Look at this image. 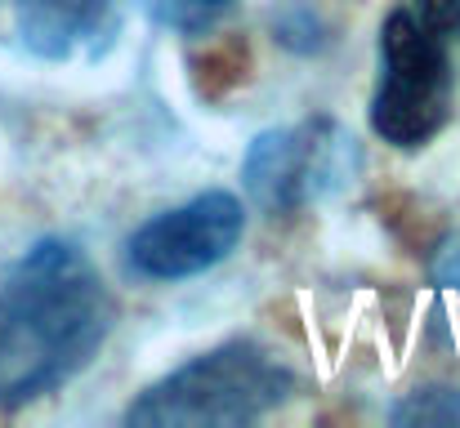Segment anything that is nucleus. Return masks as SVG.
Listing matches in <instances>:
<instances>
[{
  "instance_id": "f257e3e1",
  "label": "nucleus",
  "mask_w": 460,
  "mask_h": 428,
  "mask_svg": "<svg viewBox=\"0 0 460 428\" xmlns=\"http://www.w3.org/2000/svg\"><path fill=\"white\" fill-rule=\"evenodd\" d=\"M117 303L76 241H36L0 282V411L76 380L112 335Z\"/></svg>"
},
{
  "instance_id": "f03ea898",
  "label": "nucleus",
  "mask_w": 460,
  "mask_h": 428,
  "mask_svg": "<svg viewBox=\"0 0 460 428\" xmlns=\"http://www.w3.org/2000/svg\"><path fill=\"white\" fill-rule=\"evenodd\" d=\"M296 389L287 362H278L255 339H228L197 353L126 406L135 428H242L264 420Z\"/></svg>"
},
{
  "instance_id": "7ed1b4c3",
  "label": "nucleus",
  "mask_w": 460,
  "mask_h": 428,
  "mask_svg": "<svg viewBox=\"0 0 460 428\" xmlns=\"http://www.w3.org/2000/svg\"><path fill=\"white\" fill-rule=\"evenodd\" d=\"M452 103H456V72L447 58V40L420 13L394 9L380 27L371 130L402 152H416L447 130Z\"/></svg>"
},
{
  "instance_id": "20e7f679",
  "label": "nucleus",
  "mask_w": 460,
  "mask_h": 428,
  "mask_svg": "<svg viewBox=\"0 0 460 428\" xmlns=\"http://www.w3.org/2000/svg\"><path fill=\"white\" fill-rule=\"evenodd\" d=\"M362 165L358 139L331 121L308 117L282 130H264L242 156V188L264 214H296L313 201L340 192Z\"/></svg>"
},
{
  "instance_id": "39448f33",
  "label": "nucleus",
  "mask_w": 460,
  "mask_h": 428,
  "mask_svg": "<svg viewBox=\"0 0 460 428\" xmlns=\"http://www.w3.org/2000/svg\"><path fill=\"white\" fill-rule=\"evenodd\" d=\"M246 232V210L233 192H201L139 223L126 241V268L144 282H183L224 264Z\"/></svg>"
},
{
  "instance_id": "423d86ee",
  "label": "nucleus",
  "mask_w": 460,
  "mask_h": 428,
  "mask_svg": "<svg viewBox=\"0 0 460 428\" xmlns=\"http://www.w3.org/2000/svg\"><path fill=\"white\" fill-rule=\"evenodd\" d=\"M112 9L117 0H18V40L27 54L63 63L108 31Z\"/></svg>"
},
{
  "instance_id": "0eeeda50",
  "label": "nucleus",
  "mask_w": 460,
  "mask_h": 428,
  "mask_svg": "<svg viewBox=\"0 0 460 428\" xmlns=\"http://www.w3.org/2000/svg\"><path fill=\"white\" fill-rule=\"evenodd\" d=\"M394 424H460V393L456 389H416L394 411Z\"/></svg>"
},
{
  "instance_id": "6e6552de",
  "label": "nucleus",
  "mask_w": 460,
  "mask_h": 428,
  "mask_svg": "<svg viewBox=\"0 0 460 428\" xmlns=\"http://www.w3.org/2000/svg\"><path fill=\"white\" fill-rule=\"evenodd\" d=\"M228 4L233 0H148V13L174 31H206Z\"/></svg>"
},
{
  "instance_id": "1a4fd4ad",
  "label": "nucleus",
  "mask_w": 460,
  "mask_h": 428,
  "mask_svg": "<svg viewBox=\"0 0 460 428\" xmlns=\"http://www.w3.org/2000/svg\"><path fill=\"white\" fill-rule=\"evenodd\" d=\"M416 13H420L443 40H460V0H416Z\"/></svg>"
},
{
  "instance_id": "9d476101",
  "label": "nucleus",
  "mask_w": 460,
  "mask_h": 428,
  "mask_svg": "<svg viewBox=\"0 0 460 428\" xmlns=\"http://www.w3.org/2000/svg\"><path fill=\"white\" fill-rule=\"evenodd\" d=\"M443 282L460 290V250H452V259H447V268H443Z\"/></svg>"
}]
</instances>
